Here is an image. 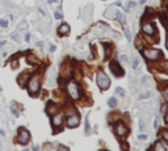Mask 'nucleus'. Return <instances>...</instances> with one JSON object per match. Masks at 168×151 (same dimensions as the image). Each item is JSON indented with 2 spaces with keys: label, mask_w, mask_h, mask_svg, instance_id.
<instances>
[{
  "label": "nucleus",
  "mask_w": 168,
  "mask_h": 151,
  "mask_svg": "<svg viewBox=\"0 0 168 151\" xmlns=\"http://www.w3.org/2000/svg\"><path fill=\"white\" fill-rule=\"evenodd\" d=\"M28 89H29L30 95H36L40 89V78L37 75H33L30 76L29 82H28Z\"/></svg>",
  "instance_id": "nucleus-1"
},
{
  "label": "nucleus",
  "mask_w": 168,
  "mask_h": 151,
  "mask_svg": "<svg viewBox=\"0 0 168 151\" xmlns=\"http://www.w3.org/2000/svg\"><path fill=\"white\" fill-rule=\"evenodd\" d=\"M67 92H68L70 97L72 100H79L80 97V91H79V85L75 82H70L67 84Z\"/></svg>",
  "instance_id": "nucleus-2"
},
{
  "label": "nucleus",
  "mask_w": 168,
  "mask_h": 151,
  "mask_svg": "<svg viewBox=\"0 0 168 151\" xmlns=\"http://www.w3.org/2000/svg\"><path fill=\"white\" fill-rule=\"evenodd\" d=\"M97 85L100 87L101 89H108L109 85H110V80H109L108 75L105 74V72H99V75H97Z\"/></svg>",
  "instance_id": "nucleus-3"
},
{
  "label": "nucleus",
  "mask_w": 168,
  "mask_h": 151,
  "mask_svg": "<svg viewBox=\"0 0 168 151\" xmlns=\"http://www.w3.org/2000/svg\"><path fill=\"white\" fill-rule=\"evenodd\" d=\"M110 71L113 72V75L116 78H121V76H124V74H125L124 68L120 66V63L117 62V60H113V62L110 63Z\"/></svg>",
  "instance_id": "nucleus-4"
},
{
  "label": "nucleus",
  "mask_w": 168,
  "mask_h": 151,
  "mask_svg": "<svg viewBox=\"0 0 168 151\" xmlns=\"http://www.w3.org/2000/svg\"><path fill=\"white\" fill-rule=\"evenodd\" d=\"M143 55L148 60H156L160 57V51L156 49H146V50H143Z\"/></svg>",
  "instance_id": "nucleus-5"
},
{
  "label": "nucleus",
  "mask_w": 168,
  "mask_h": 151,
  "mask_svg": "<svg viewBox=\"0 0 168 151\" xmlns=\"http://www.w3.org/2000/svg\"><path fill=\"white\" fill-rule=\"evenodd\" d=\"M29 139H30L29 131H28V130H24V129H20V130H18V138H17L18 143L26 145L28 142H29Z\"/></svg>",
  "instance_id": "nucleus-6"
},
{
  "label": "nucleus",
  "mask_w": 168,
  "mask_h": 151,
  "mask_svg": "<svg viewBox=\"0 0 168 151\" xmlns=\"http://www.w3.org/2000/svg\"><path fill=\"white\" fill-rule=\"evenodd\" d=\"M79 124H80V118L78 114H72L67 118V126L68 127H76L79 126Z\"/></svg>",
  "instance_id": "nucleus-7"
},
{
  "label": "nucleus",
  "mask_w": 168,
  "mask_h": 151,
  "mask_svg": "<svg viewBox=\"0 0 168 151\" xmlns=\"http://www.w3.org/2000/svg\"><path fill=\"white\" fill-rule=\"evenodd\" d=\"M142 32L147 36H154L155 34V28H154V25L151 22H144L142 25Z\"/></svg>",
  "instance_id": "nucleus-8"
},
{
  "label": "nucleus",
  "mask_w": 168,
  "mask_h": 151,
  "mask_svg": "<svg viewBox=\"0 0 168 151\" xmlns=\"http://www.w3.org/2000/svg\"><path fill=\"white\" fill-rule=\"evenodd\" d=\"M114 130H116V134L118 137H125L126 134H127V127L125 126L122 122H117L116 127H114Z\"/></svg>",
  "instance_id": "nucleus-9"
},
{
  "label": "nucleus",
  "mask_w": 168,
  "mask_h": 151,
  "mask_svg": "<svg viewBox=\"0 0 168 151\" xmlns=\"http://www.w3.org/2000/svg\"><path fill=\"white\" fill-rule=\"evenodd\" d=\"M51 124H53V126H54V127H59L60 125L63 124V113H59V114H57V116L53 117Z\"/></svg>",
  "instance_id": "nucleus-10"
},
{
  "label": "nucleus",
  "mask_w": 168,
  "mask_h": 151,
  "mask_svg": "<svg viewBox=\"0 0 168 151\" xmlns=\"http://www.w3.org/2000/svg\"><path fill=\"white\" fill-rule=\"evenodd\" d=\"M58 33H59L60 36H66L70 33V26L68 24H62L59 28H58Z\"/></svg>",
  "instance_id": "nucleus-11"
},
{
  "label": "nucleus",
  "mask_w": 168,
  "mask_h": 151,
  "mask_svg": "<svg viewBox=\"0 0 168 151\" xmlns=\"http://www.w3.org/2000/svg\"><path fill=\"white\" fill-rule=\"evenodd\" d=\"M46 112L49 114H54L55 112H57V107H55L53 103H49V105H47V109H46Z\"/></svg>",
  "instance_id": "nucleus-12"
},
{
  "label": "nucleus",
  "mask_w": 168,
  "mask_h": 151,
  "mask_svg": "<svg viewBox=\"0 0 168 151\" xmlns=\"http://www.w3.org/2000/svg\"><path fill=\"white\" fill-rule=\"evenodd\" d=\"M105 16L109 17V18H114L116 17V12H114L113 8H108V9L105 11Z\"/></svg>",
  "instance_id": "nucleus-13"
},
{
  "label": "nucleus",
  "mask_w": 168,
  "mask_h": 151,
  "mask_svg": "<svg viewBox=\"0 0 168 151\" xmlns=\"http://www.w3.org/2000/svg\"><path fill=\"white\" fill-rule=\"evenodd\" d=\"M150 97H151V92H150V91H146L144 93L139 95V96H138V100H144V99H150Z\"/></svg>",
  "instance_id": "nucleus-14"
},
{
  "label": "nucleus",
  "mask_w": 168,
  "mask_h": 151,
  "mask_svg": "<svg viewBox=\"0 0 168 151\" xmlns=\"http://www.w3.org/2000/svg\"><path fill=\"white\" fill-rule=\"evenodd\" d=\"M108 105H109V107H110V108H114V107H116V105H117V100L114 99V97H112V99H109V100H108Z\"/></svg>",
  "instance_id": "nucleus-15"
},
{
  "label": "nucleus",
  "mask_w": 168,
  "mask_h": 151,
  "mask_svg": "<svg viewBox=\"0 0 168 151\" xmlns=\"http://www.w3.org/2000/svg\"><path fill=\"white\" fill-rule=\"evenodd\" d=\"M154 149H155V150L164 151V150H166V146H164V145H162V143H159V142H156V143H155V146H154Z\"/></svg>",
  "instance_id": "nucleus-16"
},
{
  "label": "nucleus",
  "mask_w": 168,
  "mask_h": 151,
  "mask_svg": "<svg viewBox=\"0 0 168 151\" xmlns=\"http://www.w3.org/2000/svg\"><path fill=\"white\" fill-rule=\"evenodd\" d=\"M162 138H163L164 142H167V143H168V130H163V131H162Z\"/></svg>",
  "instance_id": "nucleus-17"
},
{
  "label": "nucleus",
  "mask_w": 168,
  "mask_h": 151,
  "mask_svg": "<svg viewBox=\"0 0 168 151\" xmlns=\"http://www.w3.org/2000/svg\"><path fill=\"white\" fill-rule=\"evenodd\" d=\"M125 37H126V40L130 42L131 41V32H130V29H125Z\"/></svg>",
  "instance_id": "nucleus-18"
},
{
  "label": "nucleus",
  "mask_w": 168,
  "mask_h": 151,
  "mask_svg": "<svg viewBox=\"0 0 168 151\" xmlns=\"http://www.w3.org/2000/svg\"><path fill=\"white\" fill-rule=\"evenodd\" d=\"M116 93H117V95H120V96H122V97L125 96V91H124V89L121 88V87H118V88H116Z\"/></svg>",
  "instance_id": "nucleus-19"
},
{
  "label": "nucleus",
  "mask_w": 168,
  "mask_h": 151,
  "mask_svg": "<svg viewBox=\"0 0 168 151\" xmlns=\"http://www.w3.org/2000/svg\"><path fill=\"white\" fill-rule=\"evenodd\" d=\"M116 18H117V20H120V21H124V16H122V13L120 12V11H117V12H116Z\"/></svg>",
  "instance_id": "nucleus-20"
},
{
  "label": "nucleus",
  "mask_w": 168,
  "mask_h": 151,
  "mask_svg": "<svg viewBox=\"0 0 168 151\" xmlns=\"http://www.w3.org/2000/svg\"><path fill=\"white\" fill-rule=\"evenodd\" d=\"M0 26L7 28V26H8V20H5V18H1V20H0Z\"/></svg>",
  "instance_id": "nucleus-21"
},
{
  "label": "nucleus",
  "mask_w": 168,
  "mask_h": 151,
  "mask_svg": "<svg viewBox=\"0 0 168 151\" xmlns=\"http://www.w3.org/2000/svg\"><path fill=\"white\" fill-rule=\"evenodd\" d=\"M11 112H12V114H13V116H16V117H18V116H20L18 110H17V109H16L15 107H12V108H11Z\"/></svg>",
  "instance_id": "nucleus-22"
},
{
  "label": "nucleus",
  "mask_w": 168,
  "mask_h": 151,
  "mask_svg": "<svg viewBox=\"0 0 168 151\" xmlns=\"http://www.w3.org/2000/svg\"><path fill=\"white\" fill-rule=\"evenodd\" d=\"M138 65H139V60L135 58V59L133 60V63H131V67H133L134 70H137V67H138Z\"/></svg>",
  "instance_id": "nucleus-23"
},
{
  "label": "nucleus",
  "mask_w": 168,
  "mask_h": 151,
  "mask_svg": "<svg viewBox=\"0 0 168 151\" xmlns=\"http://www.w3.org/2000/svg\"><path fill=\"white\" fill-rule=\"evenodd\" d=\"M54 17L57 18V20H60V18H62V15H60V12H54Z\"/></svg>",
  "instance_id": "nucleus-24"
},
{
  "label": "nucleus",
  "mask_w": 168,
  "mask_h": 151,
  "mask_svg": "<svg viewBox=\"0 0 168 151\" xmlns=\"http://www.w3.org/2000/svg\"><path fill=\"white\" fill-rule=\"evenodd\" d=\"M147 76H146V75H144V76H142V79H141V83H142V84H146V83H147Z\"/></svg>",
  "instance_id": "nucleus-25"
},
{
  "label": "nucleus",
  "mask_w": 168,
  "mask_h": 151,
  "mask_svg": "<svg viewBox=\"0 0 168 151\" xmlns=\"http://www.w3.org/2000/svg\"><path fill=\"white\" fill-rule=\"evenodd\" d=\"M138 139H147V135H144V134H139Z\"/></svg>",
  "instance_id": "nucleus-26"
},
{
  "label": "nucleus",
  "mask_w": 168,
  "mask_h": 151,
  "mask_svg": "<svg viewBox=\"0 0 168 151\" xmlns=\"http://www.w3.org/2000/svg\"><path fill=\"white\" fill-rule=\"evenodd\" d=\"M25 41H26V42H29V41H30V34H29V33L25 34Z\"/></svg>",
  "instance_id": "nucleus-27"
},
{
  "label": "nucleus",
  "mask_w": 168,
  "mask_h": 151,
  "mask_svg": "<svg viewBox=\"0 0 168 151\" xmlns=\"http://www.w3.org/2000/svg\"><path fill=\"white\" fill-rule=\"evenodd\" d=\"M120 59L121 60H127V57H126L125 54H122V55H120Z\"/></svg>",
  "instance_id": "nucleus-28"
},
{
  "label": "nucleus",
  "mask_w": 168,
  "mask_h": 151,
  "mask_svg": "<svg viewBox=\"0 0 168 151\" xmlns=\"http://www.w3.org/2000/svg\"><path fill=\"white\" fill-rule=\"evenodd\" d=\"M38 12H40V13H41L42 16H46V13H45V11L42 9V8H38Z\"/></svg>",
  "instance_id": "nucleus-29"
},
{
  "label": "nucleus",
  "mask_w": 168,
  "mask_h": 151,
  "mask_svg": "<svg viewBox=\"0 0 168 151\" xmlns=\"http://www.w3.org/2000/svg\"><path fill=\"white\" fill-rule=\"evenodd\" d=\"M36 46H38V47H42V46H43V42H42V41H38V42L36 43Z\"/></svg>",
  "instance_id": "nucleus-30"
},
{
  "label": "nucleus",
  "mask_w": 168,
  "mask_h": 151,
  "mask_svg": "<svg viewBox=\"0 0 168 151\" xmlns=\"http://www.w3.org/2000/svg\"><path fill=\"white\" fill-rule=\"evenodd\" d=\"M55 49H57L55 45H50V51H55Z\"/></svg>",
  "instance_id": "nucleus-31"
},
{
  "label": "nucleus",
  "mask_w": 168,
  "mask_h": 151,
  "mask_svg": "<svg viewBox=\"0 0 168 151\" xmlns=\"http://www.w3.org/2000/svg\"><path fill=\"white\" fill-rule=\"evenodd\" d=\"M12 66H13V68H17V66H18L17 60H16V62H12Z\"/></svg>",
  "instance_id": "nucleus-32"
},
{
  "label": "nucleus",
  "mask_w": 168,
  "mask_h": 151,
  "mask_svg": "<svg viewBox=\"0 0 168 151\" xmlns=\"http://www.w3.org/2000/svg\"><path fill=\"white\" fill-rule=\"evenodd\" d=\"M5 43H7V41H5V40H1V41H0V47H1V46H4Z\"/></svg>",
  "instance_id": "nucleus-33"
},
{
  "label": "nucleus",
  "mask_w": 168,
  "mask_h": 151,
  "mask_svg": "<svg viewBox=\"0 0 168 151\" xmlns=\"http://www.w3.org/2000/svg\"><path fill=\"white\" fill-rule=\"evenodd\" d=\"M154 127H155V129L158 127V120H155V121H154Z\"/></svg>",
  "instance_id": "nucleus-34"
},
{
  "label": "nucleus",
  "mask_w": 168,
  "mask_h": 151,
  "mask_svg": "<svg viewBox=\"0 0 168 151\" xmlns=\"http://www.w3.org/2000/svg\"><path fill=\"white\" fill-rule=\"evenodd\" d=\"M164 120H166V122H167V124H168V113L166 114V116H164Z\"/></svg>",
  "instance_id": "nucleus-35"
},
{
  "label": "nucleus",
  "mask_w": 168,
  "mask_h": 151,
  "mask_svg": "<svg viewBox=\"0 0 168 151\" xmlns=\"http://www.w3.org/2000/svg\"><path fill=\"white\" fill-rule=\"evenodd\" d=\"M116 5H117V7H121L122 4H121V1H117V3H116Z\"/></svg>",
  "instance_id": "nucleus-36"
},
{
  "label": "nucleus",
  "mask_w": 168,
  "mask_h": 151,
  "mask_svg": "<svg viewBox=\"0 0 168 151\" xmlns=\"http://www.w3.org/2000/svg\"><path fill=\"white\" fill-rule=\"evenodd\" d=\"M0 135H4V131H3L1 129H0Z\"/></svg>",
  "instance_id": "nucleus-37"
},
{
  "label": "nucleus",
  "mask_w": 168,
  "mask_h": 151,
  "mask_svg": "<svg viewBox=\"0 0 168 151\" xmlns=\"http://www.w3.org/2000/svg\"><path fill=\"white\" fill-rule=\"evenodd\" d=\"M146 3V0H141V4H144Z\"/></svg>",
  "instance_id": "nucleus-38"
},
{
  "label": "nucleus",
  "mask_w": 168,
  "mask_h": 151,
  "mask_svg": "<svg viewBox=\"0 0 168 151\" xmlns=\"http://www.w3.org/2000/svg\"><path fill=\"white\" fill-rule=\"evenodd\" d=\"M167 49H168V36H167Z\"/></svg>",
  "instance_id": "nucleus-39"
},
{
  "label": "nucleus",
  "mask_w": 168,
  "mask_h": 151,
  "mask_svg": "<svg viewBox=\"0 0 168 151\" xmlns=\"http://www.w3.org/2000/svg\"><path fill=\"white\" fill-rule=\"evenodd\" d=\"M53 1H58V0H53Z\"/></svg>",
  "instance_id": "nucleus-40"
},
{
  "label": "nucleus",
  "mask_w": 168,
  "mask_h": 151,
  "mask_svg": "<svg viewBox=\"0 0 168 151\" xmlns=\"http://www.w3.org/2000/svg\"><path fill=\"white\" fill-rule=\"evenodd\" d=\"M167 67H168V62H167Z\"/></svg>",
  "instance_id": "nucleus-41"
}]
</instances>
